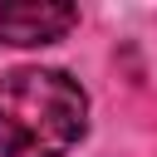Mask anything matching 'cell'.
I'll return each instance as SVG.
<instances>
[{
	"label": "cell",
	"mask_w": 157,
	"mask_h": 157,
	"mask_svg": "<svg viewBox=\"0 0 157 157\" xmlns=\"http://www.w3.org/2000/svg\"><path fill=\"white\" fill-rule=\"evenodd\" d=\"M88 132V93L64 69L0 74V157H69Z\"/></svg>",
	"instance_id": "obj_1"
},
{
	"label": "cell",
	"mask_w": 157,
	"mask_h": 157,
	"mask_svg": "<svg viewBox=\"0 0 157 157\" xmlns=\"http://www.w3.org/2000/svg\"><path fill=\"white\" fill-rule=\"evenodd\" d=\"M74 25H78V10L59 5V0H15V5H0V44H15V49L54 44Z\"/></svg>",
	"instance_id": "obj_2"
}]
</instances>
